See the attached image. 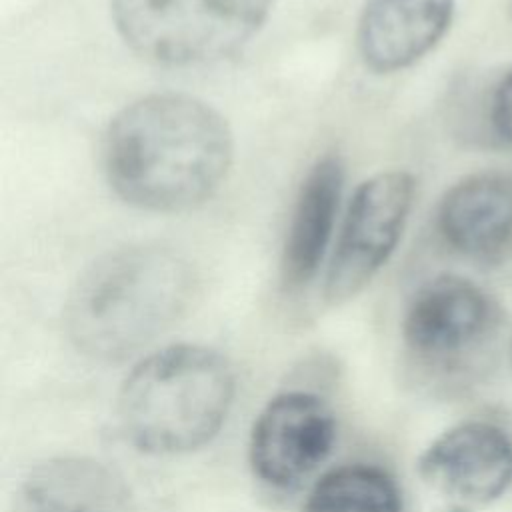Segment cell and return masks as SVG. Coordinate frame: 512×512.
<instances>
[{"label":"cell","instance_id":"1","mask_svg":"<svg viewBox=\"0 0 512 512\" xmlns=\"http://www.w3.org/2000/svg\"><path fill=\"white\" fill-rule=\"evenodd\" d=\"M234 140L224 116L188 94H150L124 106L104 138V172L126 204L182 212L224 182Z\"/></svg>","mask_w":512,"mask_h":512},{"label":"cell","instance_id":"2","mask_svg":"<svg viewBox=\"0 0 512 512\" xmlns=\"http://www.w3.org/2000/svg\"><path fill=\"white\" fill-rule=\"evenodd\" d=\"M196 290L190 262L158 244L126 246L92 262L64 306L72 344L98 360H120L166 332Z\"/></svg>","mask_w":512,"mask_h":512},{"label":"cell","instance_id":"3","mask_svg":"<svg viewBox=\"0 0 512 512\" xmlns=\"http://www.w3.org/2000/svg\"><path fill=\"white\" fill-rule=\"evenodd\" d=\"M234 400L228 360L200 344L166 346L140 360L118 392V422L140 452L174 456L208 444Z\"/></svg>","mask_w":512,"mask_h":512},{"label":"cell","instance_id":"4","mask_svg":"<svg viewBox=\"0 0 512 512\" xmlns=\"http://www.w3.org/2000/svg\"><path fill=\"white\" fill-rule=\"evenodd\" d=\"M278 0H112L120 38L166 66L222 60L248 44Z\"/></svg>","mask_w":512,"mask_h":512},{"label":"cell","instance_id":"5","mask_svg":"<svg viewBox=\"0 0 512 512\" xmlns=\"http://www.w3.org/2000/svg\"><path fill=\"white\" fill-rule=\"evenodd\" d=\"M416 182L404 170H386L364 180L346 210L324 294L342 304L362 292L392 256L414 202Z\"/></svg>","mask_w":512,"mask_h":512},{"label":"cell","instance_id":"6","mask_svg":"<svg viewBox=\"0 0 512 512\" xmlns=\"http://www.w3.org/2000/svg\"><path fill=\"white\" fill-rule=\"evenodd\" d=\"M416 472L438 512H480L512 484V440L492 422L466 420L424 448Z\"/></svg>","mask_w":512,"mask_h":512},{"label":"cell","instance_id":"7","mask_svg":"<svg viewBox=\"0 0 512 512\" xmlns=\"http://www.w3.org/2000/svg\"><path fill=\"white\" fill-rule=\"evenodd\" d=\"M498 328V308L472 280L442 274L428 280L412 296L402 338L418 358L454 366L482 350Z\"/></svg>","mask_w":512,"mask_h":512},{"label":"cell","instance_id":"8","mask_svg":"<svg viewBox=\"0 0 512 512\" xmlns=\"http://www.w3.org/2000/svg\"><path fill=\"white\" fill-rule=\"evenodd\" d=\"M336 440L332 408L316 394L290 390L274 396L256 416L248 460L254 476L274 488H292L310 476Z\"/></svg>","mask_w":512,"mask_h":512},{"label":"cell","instance_id":"9","mask_svg":"<svg viewBox=\"0 0 512 512\" xmlns=\"http://www.w3.org/2000/svg\"><path fill=\"white\" fill-rule=\"evenodd\" d=\"M454 0H366L358 22L364 64L390 74L426 56L446 34Z\"/></svg>","mask_w":512,"mask_h":512},{"label":"cell","instance_id":"10","mask_svg":"<svg viewBox=\"0 0 512 512\" xmlns=\"http://www.w3.org/2000/svg\"><path fill=\"white\" fill-rule=\"evenodd\" d=\"M8 512H136L124 478L88 456H58L34 466Z\"/></svg>","mask_w":512,"mask_h":512},{"label":"cell","instance_id":"11","mask_svg":"<svg viewBox=\"0 0 512 512\" xmlns=\"http://www.w3.org/2000/svg\"><path fill=\"white\" fill-rule=\"evenodd\" d=\"M438 228L460 254L500 260L512 246V176L478 172L456 182L440 200Z\"/></svg>","mask_w":512,"mask_h":512},{"label":"cell","instance_id":"12","mask_svg":"<svg viewBox=\"0 0 512 512\" xmlns=\"http://www.w3.org/2000/svg\"><path fill=\"white\" fill-rule=\"evenodd\" d=\"M344 190V164L338 154L318 158L306 172L288 222L280 276L288 290L306 286L324 260Z\"/></svg>","mask_w":512,"mask_h":512},{"label":"cell","instance_id":"13","mask_svg":"<svg viewBox=\"0 0 512 512\" xmlns=\"http://www.w3.org/2000/svg\"><path fill=\"white\" fill-rule=\"evenodd\" d=\"M302 512H402V496L384 468L344 464L312 486Z\"/></svg>","mask_w":512,"mask_h":512},{"label":"cell","instance_id":"14","mask_svg":"<svg viewBox=\"0 0 512 512\" xmlns=\"http://www.w3.org/2000/svg\"><path fill=\"white\" fill-rule=\"evenodd\" d=\"M490 124L494 134L512 144V72H508L496 86L490 102Z\"/></svg>","mask_w":512,"mask_h":512},{"label":"cell","instance_id":"15","mask_svg":"<svg viewBox=\"0 0 512 512\" xmlns=\"http://www.w3.org/2000/svg\"><path fill=\"white\" fill-rule=\"evenodd\" d=\"M510 364H512V340H510Z\"/></svg>","mask_w":512,"mask_h":512}]
</instances>
